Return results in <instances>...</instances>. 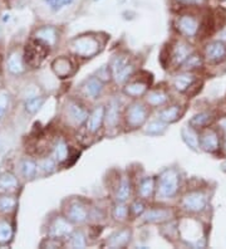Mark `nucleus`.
<instances>
[{
	"instance_id": "12",
	"label": "nucleus",
	"mask_w": 226,
	"mask_h": 249,
	"mask_svg": "<svg viewBox=\"0 0 226 249\" xmlns=\"http://www.w3.org/2000/svg\"><path fill=\"white\" fill-rule=\"evenodd\" d=\"M105 116V108L103 106H98L97 108L93 109V112L88 116L87 121H86V126H87L88 132L90 134H96L102 126L103 121H104Z\"/></svg>"
},
{
	"instance_id": "26",
	"label": "nucleus",
	"mask_w": 226,
	"mask_h": 249,
	"mask_svg": "<svg viewBox=\"0 0 226 249\" xmlns=\"http://www.w3.org/2000/svg\"><path fill=\"white\" fill-rule=\"evenodd\" d=\"M131 195V181L127 177H123L121 179L120 186H118V190L116 193V199L117 201L121 203H124V201L130 197Z\"/></svg>"
},
{
	"instance_id": "30",
	"label": "nucleus",
	"mask_w": 226,
	"mask_h": 249,
	"mask_svg": "<svg viewBox=\"0 0 226 249\" xmlns=\"http://www.w3.org/2000/svg\"><path fill=\"white\" fill-rule=\"evenodd\" d=\"M167 94L162 91H154L151 92V93L147 94V97H146V101H147V104L151 105V106H162L163 104H166V101H167Z\"/></svg>"
},
{
	"instance_id": "44",
	"label": "nucleus",
	"mask_w": 226,
	"mask_h": 249,
	"mask_svg": "<svg viewBox=\"0 0 226 249\" xmlns=\"http://www.w3.org/2000/svg\"><path fill=\"white\" fill-rule=\"evenodd\" d=\"M131 210H132V213L136 216L142 215V214L145 213V204L141 203V201H135L132 204V207H131Z\"/></svg>"
},
{
	"instance_id": "21",
	"label": "nucleus",
	"mask_w": 226,
	"mask_h": 249,
	"mask_svg": "<svg viewBox=\"0 0 226 249\" xmlns=\"http://www.w3.org/2000/svg\"><path fill=\"white\" fill-rule=\"evenodd\" d=\"M195 82V76L191 73H182L175 77L174 79V87L177 89L178 92H185L190 89L192 83Z\"/></svg>"
},
{
	"instance_id": "37",
	"label": "nucleus",
	"mask_w": 226,
	"mask_h": 249,
	"mask_svg": "<svg viewBox=\"0 0 226 249\" xmlns=\"http://www.w3.org/2000/svg\"><path fill=\"white\" fill-rule=\"evenodd\" d=\"M70 244L73 248H86V246H87V240H86L85 234L82 233V231H74V233H72L70 239Z\"/></svg>"
},
{
	"instance_id": "46",
	"label": "nucleus",
	"mask_w": 226,
	"mask_h": 249,
	"mask_svg": "<svg viewBox=\"0 0 226 249\" xmlns=\"http://www.w3.org/2000/svg\"><path fill=\"white\" fill-rule=\"evenodd\" d=\"M176 1L184 5H201L205 3V0H176Z\"/></svg>"
},
{
	"instance_id": "2",
	"label": "nucleus",
	"mask_w": 226,
	"mask_h": 249,
	"mask_svg": "<svg viewBox=\"0 0 226 249\" xmlns=\"http://www.w3.org/2000/svg\"><path fill=\"white\" fill-rule=\"evenodd\" d=\"M49 53V46L43 43L42 40L35 39L27 44L24 51L25 63L32 68L39 67L42 62L44 61L47 54Z\"/></svg>"
},
{
	"instance_id": "45",
	"label": "nucleus",
	"mask_w": 226,
	"mask_h": 249,
	"mask_svg": "<svg viewBox=\"0 0 226 249\" xmlns=\"http://www.w3.org/2000/svg\"><path fill=\"white\" fill-rule=\"evenodd\" d=\"M47 246L48 248H59L62 244H60V242H58L57 238H49L48 240H45V242H43L42 247Z\"/></svg>"
},
{
	"instance_id": "33",
	"label": "nucleus",
	"mask_w": 226,
	"mask_h": 249,
	"mask_svg": "<svg viewBox=\"0 0 226 249\" xmlns=\"http://www.w3.org/2000/svg\"><path fill=\"white\" fill-rule=\"evenodd\" d=\"M13 238V228L8 222H0V244H5L10 242Z\"/></svg>"
},
{
	"instance_id": "6",
	"label": "nucleus",
	"mask_w": 226,
	"mask_h": 249,
	"mask_svg": "<svg viewBox=\"0 0 226 249\" xmlns=\"http://www.w3.org/2000/svg\"><path fill=\"white\" fill-rule=\"evenodd\" d=\"M146 120H147V108L142 104L136 102L127 108L126 121L130 127H139L145 124Z\"/></svg>"
},
{
	"instance_id": "24",
	"label": "nucleus",
	"mask_w": 226,
	"mask_h": 249,
	"mask_svg": "<svg viewBox=\"0 0 226 249\" xmlns=\"http://www.w3.org/2000/svg\"><path fill=\"white\" fill-rule=\"evenodd\" d=\"M214 121V116L209 112H201L199 115H195L192 119L190 120L189 124L193 128H204L208 127L211 122Z\"/></svg>"
},
{
	"instance_id": "34",
	"label": "nucleus",
	"mask_w": 226,
	"mask_h": 249,
	"mask_svg": "<svg viewBox=\"0 0 226 249\" xmlns=\"http://www.w3.org/2000/svg\"><path fill=\"white\" fill-rule=\"evenodd\" d=\"M45 5H48V8L53 12H59L66 6H70L74 3L75 0H43Z\"/></svg>"
},
{
	"instance_id": "13",
	"label": "nucleus",
	"mask_w": 226,
	"mask_h": 249,
	"mask_svg": "<svg viewBox=\"0 0 226 249\" xmlns=\"http://www.w3.org/2000/svg\"><path fill=\"white\" fill-rule=\"evenodd\" d=\"M88 218V212L81 203H72L67 209V219L74 224H82Z\"/></svg>"
},
{
	"instance_id": "38",
	"label": "nucleus",
	"mask_w": 226,
	"mask_h": 249,
	"mask_svg": "<svg viewBox=\"0 0 226 249\" xmlns=\"http://www.w3.org/2000/svg\"><path fill=\"white\" fill-rule=\"evenodd\" d=\"M15 205H17V200L12 196H1L0 197V212L4 213H9L12 210H14Z\"/></svg>"
},
{
	"instance_id": "23",
	"label": "nucleus",
	"mask_w": 226,
	"mask_h": 249,
	"mask_svg": "<svg viewBox=\"0 0 226 249\" xmlns=\"http://www.w3.org/2000/svg\"><path fill=\"white\" fill-rule=\"evenodd\" d=\"M146 91H147V85L143 82L128 83V85L124 86L123 89L124 94H127V96H130V97L133 98L141 97V96H143V94L146 93Z\"/></svg>"
},
{
	"instance_id": "1",
	"label": "nucleus",
	"mask_w": 226,
	"mask_h": 249,
	"mask_svg": "<svg viewBox=\"0 0 226 249\" xmlns=\"http://www.w3.org/2000/svg\"><path fill=\"white\" fill-rule=\"evenodd\" d=\"M178 192V174L174 169H167L158 178V196L161 199L174 197Z\"/></svg>"
},
{
	"instance_id": "20",
	"label": "nucleus",
	"mask_w": 226,
	"mask_h": 249,
	"mask_svg": "<svg viewBox=\"0 0 226 249\" xmlns=\"http://www.w3.org/2000/svg\"><path fill=\"white\" fill-rule=\"evenodd\" d=\"M83 89H85L86 94L92 98L98 97L103 89V82L97 78V77H92V78L87 79L83 86Z\"/></svg>"
},
{
	"instance_id": "5",
	"label": "nucleus",
	"mask_w": 226,
	"mask_h": 249,
	"mask_svg": "<svg viewBox=\"0 0 226 249\" xmlns=\"http://www.w3.org/2000/svg\"><path fill=\"white\" fill-rule=\"evenodd\" d=\"M206 204V196L200 192H192L185 195L182 197L181 205L186 212L189 213H201L202 210H205Z\"/></svg>"
},
{
	"instance_id": "4",
	"label": "nucleus",
	"mask_w": 226,
	"mask_h": 249,
	"mask_svg": "<svg viewBox=\"0 0 226 249\" xmlns=\"http://www.w3.org/2000/svg\"><path fill=\"white\" fill-rule=\"evenodd\" d=\"M109 67L112 71V77L120 85L126 82L133 73V66L128 62V58L123 57V55H117L113 58Z\"/></svg>"
},
{
	"instance_id": "22",
	"label": "nucleus",
	"mask_w": 226,
	"mask_h": 249,
	"mask_svg": "<svg viewBox=\"0 0 226 249\" xmlns=\"http://www.w3.org/2000/svg\"><path fill=\"white\" fill-rule=\"evenodd\" d=\"M118 115H120V105H118V101L112 100L108 105V108L105 109V124H108L109 127H115L118 122Z\"/></svg>"
},
{
	"instance_id": "3",
	"label": "nucleus",
	"mask_w": 226,
	"mask_h": 249,
	"mask_svg": "<svg viewBox=\"0 0 226 249\" xmlns=\"http://www.w3.org/2000/svg\"><path fill=\"white\" fill-rule=\"evenodd\" d=\"M72 51L75 55L82 58H90L100 51V42L90 36H79L72 42Z\"/></svg>"
},
{
	"instance_id": "14",
	"label": "nucleus",
	"mask_w": 226,
	"mask_h": 249,
	"mask_svg": "<svg viewBox=\"0 0 226 249\" xmlns=\"http://www.w3.org/2000/svg\"><path fill=\"white\" fill-rule=\"evenodd\" d=\"M174 216V212L171 209H162V208H156V209H150L143 213V220L147 223H163L167 222Z\"/></svg>"
},
{
	"instance_id": "25",
	"label": "nucleus",
	"mask_w": 226,
	"mask_h": 249,
	"mask_svg": "<svg viewBox=\"0 0 226 249\" xmlns=\"http://www.w3.org/2000/svg\"><path fill=\"white\" fill-rule=\"evenodd\" d=\"M155 179L154 178H145L139 186V195L142 199H150L155 193Z\"/></svg>"
},
{
	"instance_id": "27",
	"label": "nucleus",
	"mask_w": 226,
	"mask_h": 249,
	"mask_svg": "<svg viewBox=\"0 0 226 249\" xmlns=\"http://www.w3.org/2000/svg\"><path fill=\"white\" fill-rule=\"evenodd\" d=\"M181 116V108L178 106H171L169 108H165L161 111L160 120H162L166 124H171L180 119Z\"/></svg>"
},
{
	"instance_id": "36",
	"label": "nucleus",
	"mask_w": 226,
	"mask_h": 249,
	"mask_svg": "<svg viewBox=\"0 0 226 249\" xmlns=\"http://www.w3.org/2000/svg\"><path fill=\"white\" fill-rule=\"evenodd\" d=\"M21 173L27 179H33L36 174V164L33 160H24L21 162Z\"/></svg>"
},
{
	"instance_id": "43",
	"label": "nucleus",
	"mask_w": 226,
	"mask_h": 249,
	"mask_svg": "<svg viewBox=\"0 0 226 249\" xmlns=\"http://www.w3.org/2000/svg\"><path fill=\"white\" fill-rule=\"evenodd\" d=\"M42 169L44 170V173H53L55 170V160L53 159H47V160L43 161Z\"/></svg>"
},
{
	"instance_id": "11",
	"label": "nucleus",
	"mask_w": 226,
	"mask_h": 249,
	"mask_svg": "<svg viewBox=\"0 0 226 249\" xmlns=\"http://www.w3.org/2000/svg\"><path fill=\"white\" fill-rule=\"evenodd\" d=\"M219 145H220V139L217 135L216 131L206 130L202 134L201 139H200V147L206 152H215L219 150Z\"/></svg>"
},
{
	"instance_id": "8",
	"label": "nucleus",
	"mask_w": 226,
	"mask_h": 249,
	"mask_svg": "<svg viewBox=\"0 0 226 249\" xmlns=\"http://www.w3.org/2000/svg\"><path fill=\"white\" fill-rule=\"evenodd\" d=\"M205 58L210 63H221L226 59V44L221 40L209 43L205 48Z\"/></svg>"
},
{
	"instance_id": "9",
	"label": "nucleus",
	"mask_w": 226,
	"mask_h": 249,
	"mask_svg": "<svg viewBox=\"0 0 226 249\" xmlns=\"http://www.w3.org/2000/svg\"><path fill=\"white\" fill-rule=\"evenodd\" d=\"M192 54V48L190 44L185 42H177L172 48L171 62L174 66H182L187 58Z\"/></svg>"
},
{
	"instance_id": "35",
	"label": "nucleus",
	"mask_w": 226,
	"mask_h": 249,
	"mask_svg": "<svg viewBox=\"0 0 226 249\" xmlns=\"http://www.w3.org/2000/svg\"><path fill=\"white\" fill-rule=\"evenodd\" d=\"M202 66V58L197 54H191L190 57L187 58L186 61L182 63L181 67L184 68L185 71H192L196 70V68H200Z\"/></svg>"
},
{
	"instance_id": "42",
	"label": "nucleus",
	"mask_w": 226,
	"mask_h": 249,
	"mask_svg": "<svg viewBox=\"0 0 226 249\" xmlns=\"http://www.w3.org/2000/svg\"><path fill=\"white\" fill-rule=\"evenodd\" d=\"M8 106H9V97H8V94L0 93V119L4 116Z\"/></svg>"
},
{
	"instance_id": "50",
	"label": "nucleus",
	"mask_w": 226,
	"mask_h": 249,
	"mask_svg": "<svg viewBox=\"0 0 226 249\" xmlns=\"http://www.w3.org/2000/svg\"><path fill=\"white\" fill-rule=\"evenodd\" d=\"M124 1H126V0H117V3H118V4H123Z\"/></svg>"
},
{
	"instance_id": "19",
	"label": "nucleus",
	"mask_w": 226,
	"mask_h": 249,
	"mask_svg": "<svg viewBox=\"0 0 226 249\" xmlns=\"http://www.w3.org/2000/svg\"><path fill=\"white\" fill-rule=\"evenodd\" d=\"M68 112H70V119L75 122V124H83V122L87 121L88 119V112L87 109L82 105L77 104V102H72L70 105V108H68Z\"/></svg>"
},
{
	"instance_id": "40",
	"label": "nucleus",
	"mask_w": 226,
	"mask_h": 249,
	"mask_svg": "<svg viewBox=\"0 0 226 249\" xmlns=\"http://www.w3.org/2000/svg\"><path fill=\"white\" fill-rule=\"evenodd\" d=\"M128 215V208L124 205L123 203L118 201V204H116L115 209H113V216L117 220H124Z\"/></svg>"
},
{
	"instance_id": "18",
	"label": "nucleus",
	"mask_w": 226,
	"mask_h": 249,
	"mask_svg": "<svg viewBox=\"0 0 226 249\" xmlns=\"http://www.w3.org/2000/svg\"><path fill=\"white\" fill-rule=\"evenodd\" d=\"M35 39L42 40L49 47H53L57 42V32H55L54 28L43 27L35 32Z\"/></svg>"
},
{
	"instance_id": "28",
	"label": "nucleus",
	"mask_w": 226,
	"mask_h": 249,
	"mask_svg": "<svg viewBox=\"0 0 226 249\" xmlns=\"http://www.w3.org/2000/svg\"><path fill=\"white\" fill-rule=\"evenodd\" d=\"M8 70L13 73V74H20L24 72V66H23V61L21 57L18 53H13L8 59Z\"/></svg>"
},
{
	"instance_id": "51",
	"label": "nucleus",
	"mask_w": 226,
	"mask_h": 249,
	"mask_svg": "<svg viewBox=\"0 0 226 249\" xmlns=\"http://www.w3.org/2000/svg\"><path fill=\"white\" fill-rule=\"evenodd\" d=\"M0 38H1V28H0Z\"/></svg>"
},
{
	"instance_id": "10",
	"label": "nucleus",
	"mask_w": 226,
	"mask_h": 249,
	"mask_svg": "<svg viewBox=\"0 0 226 249\" xmlns=\"http://www.w3.org/2000/svg\"><path fill=\"white\" fill-rule=\"evenodd\" d=\"M52 68H53V72L60 78H67V77L72 76L73 73L75 72L74 63L67 57L57 58L52 64Z\"/></svg>"
},
{
	"instance_id": "41",
	"label": "nucleus",
	"mask_w": 226,
	"mask_h": 249,
	"mask_svg": "<svg viewBox=\"0 0 226 249\" xmlns=\"http://www.w3.org/2000/svg\"><path fill=\"white\" fill-rule=\"evenodd\" d=\"M112 77V71L111 67H107V66H103L100 70L97 71V78L102 81V82H107L109 81Z\"/></svg>"
},
{
	"instance_id": "32",
	"label": "nucleus",
	"mask_w": 226,
	"mask_h": 249,
	"mask_svg": "<svg viewBox=\"0 0 226 249\" xmlns=\"http://www.w3.org/2000/svg\"><path fill=\"white\" fill-rule=\"evenodd\" d=\"M68 155H70V150H68L67 143L64 141H59L54 147L55 161H58V162H64L68 159Z\"/></svg>"
},
{
	"instance_id": "39",
	"label": "nucleus",
	"mask_w": 226,
	"mask_h": 249,
	"mask_svg": "<svg viewBox=\"0 0 226 249\" xmlns=\"http://www.w3.org/2000/svg\"><path fill=\"white\" fill-rule=\"evenodd\" d=\"M43 102H44V98L43 97H32L27 101L25 108H27L29 113H35L42 107Z\"/></svg>"
},
{
	"instance_id": "7",
	"label": "nucleus",
	"mask_w": 226,
	"mask_h": 249,
	"mask_svg": "<svg viewBox=\"0 0 226 249\" xmlns=\"http://www.w3.org/2000/svg\"><path fill=\"white\" fill-rule=\"evenodd\" d=\"M176 28L182 36H195L200 29L199 20L190 14H184L178 17L176 21Z\"/></svg>"
},
{
	"instance_id": "49",
	"label": "nucleus",
	"mask_w": 226,
	"mask_h": 249,
	"mask_svg": "<svg viewBox=\"0 0 226 249\" xmlns=\"http://www.w3.org/2000/svg\"><path fill=\"white\" fill-rule=\"evenodd\" d=\"M221 169H223L224 171H226V161L225 162H223V165H221Z\"/></svg>"
},
{
	"instance_id": "17",
	"label": "nucleus",
	"mask_w": 226,
	"mask_h": 249,
	"mask_svg": "<svg viewBox=\"0 0 226 249\" xmlns=\"http://www.w3.org/2000/svg\"><path fill=\"white\" fill-rule=\"evenodd\" d=\"M181 137H182L184 142L186 143L191 150L197 151V150L200 149L199 135L196 134V131L193 127H191V126H186V127L182 128V131H181Z\"/></svg>"
},
{
	"instance_id": "29",
	"label": "nucleus",
	"mask_w": 226,
	"mask_h": 249,
	"mask_svg": "<svg viewBox=\"0 0 226 249\" xmlns=\"http://www.w3.org/2000/svg\"><path fill=\"white\" fill-rule=\"evenodd\" d=\"M18 188V180L10 173H5L0 175V189L1 190H15Z\"/></svg>"
},
{
	"instance_id": "16",
	"label": "nucleus",
	"mask_w": 226,
	"mask_h": 249,
	"mask_svg": "<svg viewBox=\"0 0 226 249\" xmlns=\"http://www.w3.org/2000/svg\"><path fill=\"white\" fill-rule=\"evenodd\" d=\"M72 233V228L68 222V219L64 218H57L54 222L52 223L51 229H49V234L52 238H64L67 235H70Z\"/></svg>"
},
{
	"instance_id": "31",
	"label": "nucleus",
	"mask_w": 226,
	"mask_h": 249,
	"mask_svg": "<svg viewBox=\"0 0 226 249\" xmlns=\"http://www.w3.org/2000/svg\"><path fill=\"white\" fill-rule=\"evenodd\" d=\"M167 126H166V122H163L162 120H158V121H152L146 126L145 132L148 135H154V136H158V135H162L166 131Z\"/></svg>"
},
{
	"instance_id": "48",
	"label": "nucleus",
	"mask_w": 226,
	"mask_h": 249,
	"mask_svg": "<svg viewBox=\"0 0 226 249\" xmlns=\"http://www.w3.org/2000/svg\"><path fill=\"white\" fill-rule=\"evenodd\" d=\"M219 3H220V5L223 8H226V0H219Z\"/></svg>"
},
{
	"instance_id": "15",
	"label": "nucleus",
	"mask_w": 226,
	"mask_h": 249,
	"mask_svg": "<svg viewBox=\"0 0 226 249\" xmlns=\"http://www.w3.org/2000/svg\"><path fill=\"white\" fill-rule=\"evenodd\" d=\"M131 235H132V233H131L130 229H121V231L112 234L105 244L108 248H123L130 243Z\"/></svg>"
},
{
	"instance_id": "47",
	"label": "nucleus",
	"mask_w": 226,
	"mask_h": 249,
	"mask_svg": "<svg viewBox=\"0 0 226 249\" xmlns=\"http://www.w3.org/2000/svg\"><path fill=\"white\" fill-rule=\"evenodd\" d=\"M220 127H221V131H223V147L226 152V119L221 120Z\"/></svg>"
}]
</instances>
